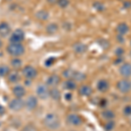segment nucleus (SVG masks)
Instances as JSON below:
<instances>
[{
	"instance_id": "obj_44",
	"label": "nucleus",
	"mask_w": 131,
	"mask_h": 131,
	"mask_svg": "<svg viewBox=\"0 0 131 131\" xmlns=\"http://www.w3.org/2000/svg\"><path fill=\"white\" fill-rule=\"evenodd\" d=\"M118 1H124V0H118Z\"/></svg>"
},
{
	"instance_id": "obj_32",
	"label": "nucleus",
	"mask_w": 131,
	"mask_h": 131,
	"mask_svg": "<svg viewBox=\"0 0 131 131\" xmlns=\"http://www.w3.org/2000/svg\"><path fill=\"white\" fill-rule=\"evenodd\" d=\"M123 115L128 117H131V105H127L123 108Z\"/></svg>"
},
{
	"instance_id": "obj_5",
	"label": "nucleus",
	"mask_w": 131,
	"mask_h": 131,
	"mask_svg": "<svg viewBox=\"0 0 131 131\" xmlns=\"http://www.w3.org/2000/svg\"><path fill=\"white\" fill-rule=\"evenodd\" d=\"M25 31L22 29H17L10 35V43H21L25 39Z\"/></svg>"
},
{
	"instance_id": "obj_34",
	"label": "nucleus",
	"mask_w": 131,
	"mask_h": 131,
	"mask_svg": "<svg viewBox=\"0 0 131 131\" xmlns=\"http://www.w3.org/2000/svg\"><path fill=\"white\" fill-rule=\"evenodd\" d=\"M115 39L119 44H123L124 42H125V38H124L122 35H120V34H116Z\"/></svg>"
},
{
	"instance_id": "obj_9",
	"label": "nucleus",
	"mask_w": 131,
	"mask_h": 131,
	"mask_svg": "<svg viewBox=\"0 0 131 131\" xmlns=\"http://www.w3.org/2000/svg\"><path fill=\"white\" fill-rule=\"evenodd\" d=\"M22 73L26 79L31 80L33 78H35L36 75H37V70H36L34 67H31V66H26V67H25L23 68Z\"/></svg>"
},
{
	"instance_id": "obj_13",
	"label": "nucleus",
	"mask_w": 131,
	"mask_h": 131,
	"mask_svg": "<svg viewBox=\"0 0 131 131\" xmlns=\"http://www.w3.org/2000/svg\"><path fill=\"white\" fill-rule=\"evenodd\" d=\"M96 88L98 91H100L101 93H106L108 91L109 88H110V84L109 82L105 79H101L100 81H98L97 82Z\"/></svg>"
},
{
	"instance_id": "obj_42",
	"label": "nucleus",
	"mask_w": 131,
	"mask_h": 131,
	"mask_svg": "<svg viewBox=\"0 0 131 131\" xmlns=\"http://www.w3.org/2000/svg\"><path fill=\"white\" fill-rule=\"evenodd\" d=\"M2 45H3V42H2V40L0 39V47L2 46Z\"/></svg>"
},
{
	"instance_id": "obj_14",
	"label": "nucleus",
	"mask_w": 131,
	"mask_h": 131,
	"mask_svg": "<svg viewBox=\"0 0 131 131\" xmlns=\"http://www.w3.org/2000/svg\"><path fill=\"white\" fill-rule=\"evenodd\" d=\"M60 77L57 74H52L46 80V86H52V88H55L60 84Z\"/></svg>"
},
{
	"instance_id": "obj_36",
	"label": "nucleus",
	"mask_w": 131,
	"mask_h": 131,
	"mask_svg": "<svg viewBox=\"0 0 131 131\" xmlns=\"http://www.w3.org/2000/svg\"><path fill=\"white\" fill-rule=\"evenodd\" d=\"M22 131H36V128L31 124H29V125L25 126Z\"/></svg>"
},
{
	"instance_id": "obj_20",
	"label": "nucleus",
	"mask_w": 131,
	"mask_h": 131,
	"mask_svg": "<svg viewBox=\"0 0 131 131\" xmlns=\"http://www.w3.org/2000/svg\"><path fill=\"white\" fill-rule=\"evenodd\" d=\"M20 80V75L18 72H12L9 73L8 74V81L12 83H16V82L19 81Z\"/></svg>"
},
{
	"instance_id": "obj_43",
	"label": "nucleus",
	"mask_w": 131,
	"mask_h": 131,
	"mask_svg": "<svg viewBox=\"0 0 131 131\" xmlns=\"http://www.w3.org/2000/svg\"><path fill=\"white\" fill-rule=\"evenodd\" d=\"M129 56L131 57V51H130V52H129Z\"/></svg>"
},
{
	"instance_id": "obj_17",
	"label": "nucleus",
	"mask_w": 131,
	"mask_h": 131,
	"mask_svg": "<svg viewBox=\"0 0 131 131\" xmlns=\"http://www.w3.org/2000/svg\"><path fill=\"white\" fill-rule=\"evenodd\" d=\"M79 94H81V96L88 97L93 94V89H92V88L88 85H82L80 86V88H79Z\"/></svg>"
},
{
	"instance_id": "obj_28",
	"label": "nucleus",
	"mask_w": 131,
	"mask_h": 131,
	"mask_svg": "<svg viewBox=\"0 0 131 131\" xmlns=\"http://www.w3.org/2000/svg\"><path fill=\"white\" fill-rule=\"evenodd\" d=\"M10 65L12 66V67L13 68H16V69H18L21 67V66H22V60H20V59H12V61H10Z\"/></svg>"
},
{
	"instance_id": "obj_29",
	"label": "nucleus",
	"mask_w": 131,
	"mask_h": 131,
	"mask_svg": "<svg viewBox=\"0 0 131 131\" xmlns=\"http://www.w3.org/2000/svg\"><path fill=\"white\" fill-rule=\"evenodd\" d=\"M58 25L56 24H54V23H52V24L48 25L47 26H46V31H47V32L49 33H55L57 31H58Z\"/></svg>"
},
{
	"instance_id": "obj_4",
	"label": "nucleus",
	"mask_w": 131,
	"mask_h": 131,
	"mask_svg": "<svg viewBox=\"0 0 131 131\" xmlns=\"http://www.w3.org/2000/svg\"><path fill=\"white\" fill-rule=\"evenodd\" d=\"M116 88L122 94H128L131 91V81L128 79H122L116 83Z\"/></svg>"
},
{
	"instance_id": "obj_15",
	"label": "nucleus",
	"mask_w": 131,
	"mask_h": 131,
	"mask_svg": "<svg viewBox=\"0 0 131 131\" xmlns=\"http://www.w3.org/2000/svg\"><path fill=\"white\" fill-rule=\"evenodd\" d=\"M73 51H74L75 53L82 54V53H85L86 51H88V46L86 45H85L84 43H81V42H77V43L73 44Z\"/></svg>"
},
{
	"instance_id": "obj_18",
	"label": "nucleus",
	"mask_w": 131,
	"mask_h": 131,
	"mask_svg": "<svg viewBox=\"0 0 131 131\" xmlns=\"http://www.w3.org/2000/svg\"><path fill=\"white\" fill-rule=\"evenodd\" d=\"M12 93L15 95L17 98H22L23 96L25 95V88L23 86L18 85L15 86L13 88H12Z\"/></svg>"
},
{
	"instance_id": "obj_41",
	"label": "nucleus",
	"mask_w": 131,
	"mask_h": 131,
	"mask_svg": "<svg viewBox=\"0 0 131 131\" xmlns=\"http://www.w3.org/2000/svg\"><path fill=\"white\" fill-rule=\"evenodd\" d=\"M48 1H49L50 3L53 4V3H56V2H57V0H48Z\"/></svg>"
},
{
	"instance_id": "obj_39",
	"label": "nucleus",
	"mask_w": 131,
	"mask_h": 131,
	"mask_svg": "<svg viewBox=\"0 0 131 131\" xmlns=\"http://www.w3.org/2000/svg\"><path fill=\"white\" fill-rule=\"evenodd\" d=\"M72 97H73V94H72L71 93H67V94H65V99L67 101H71Z\"/></svg>"
},
{
	"instance_id": "obj_37",
	"label": "nucleus",
	"mask_w": 131,
	"mask_h": 131,
	"mask_svg": "<svg viewBox=\"0 0 131 131\" xmlns=\"http://www.w3.org/2000/svg\"><path fill=\"white\" fill-rule=\"evenodd\" d=\"M107 105V99H101L100 101V102H99V106L101 107H102V108H104V107H106Z\"/></svg>"
},
{
	"instance_id": "obj_35",
	"label": "nucleus",
	"mask_w": 131,
	"mask_h": 131,
	"mask_svg": "<svg viewBox=\"0 0 131 131\" xmlns=\"http://www.w3.org/2000/svg\"><path fill=\"white\" fill-rule=\"evenodd\" d=\"M55 62V58H53V57H51V58H48L47 60H46L45 64L46 67H51L53 63Z\"/></svg>"
},
{
	"instance_id": "obj_45",
	"label": "nucleus",
	"mask_w": 131,
	"mask_h": 131,
	"mask_svg": "<svg viewBox=\"0 0 131 131\" xmlns=\"http://www.w3.org/2000/svg\"><path fill=\"white\" fill-rule=\"evenodd\" d=\"M130 46H131V40H130Z\"/></svg>"
},
{
	"instance_id": "obj_6",
	"label": "nucleus",
	"mask_w": 131,
	"mask_h": 131,
	"mask_svg": "<svg viewBox=\"0 0 131 131\" xmlns=\"http://www.w3.org/2000/svg\"><path fill=\"white\" fill-rule=\"evenodd\" d=\"M25 107V101L22 98H16L10 101L9 103V107L13 111H19Z\"/></svg>"
},
{
	"instance_id": "obj_40",
	"label": "nucleus",
	"mask_w": 131,
	"mask_h": 131,
	"mask_svg": "<svg viewBox=\"0 0 131 131\" xmlns=\"http://www.w3.org/2000/svg\"><path fill=\"white\" fill-rule=\"evenodd\" d=\"M5 107H4L3 106H1V105H0V115H4V114H5Z\"/></svg>"
},
{
	"instance_id": "obj_3",
	"label": "nucleus",
	"mask_w": 131,
	"mask_h": 131,
	"mask_svg": "<svg viewBox=\"0 0 131 131\" xmlns=\"http://www.w3.org/2000/svg\"><path fill=\"white\" fill-rule=\"evenodd\" d=\"M25 47L21 43H10L7 46V52L10 55L18 57L25 53Z\"/></svg>"
},
{
	"instance_id": "obj_21",
	"label": "nucleus",
	"mask_w": 131,
	"mask_h": 131,
	"mask_svg": "<svg viewBox=\"0 0 131 131\" xmlns=\"http://www.w3.org/2000/svg\"><path fill=\"white\" fill-rule=\"evenodd\" d=\"M97 43L103 50H107L110 47V42L106 39H103V38H100L99 39H97Z\"/></svg>"
},
{
	"instance_id": "obj_12",
	"label": "nucleus",
	"mask_w": 131,
	"mask_h": 131,
	"mask_svg": "<svg viewBox=\"0 0 131 131\" xmlns=\"http://www.w3.org/2000/svg\"><path fill=\"white\" fill-rule=\"evenodd\" d=\"M38 105V100L35 96H29L28 98L26 99L25 102V106L28 110H33L37 107Z\"/></svg>"
},
{
	"instance_id": "obj_1",
	"label": "nucleus",
	"mask_w": 131,
	"mask_h": 131,
	"mask_svg": "<svg viewBox=\"0 0 131 131\" xmlns=\"http://www.w3.org/2000/svg\"><path fill=\"white\" fill-rule=\"evenodd\" d=\"M44 124L47 128L51 130L58 129L60 126V120L55 114H47L44 119Z\"/></svg>"
},
{
	"instance_id": "obj_27",
	"label": "nucleus",
	"mask_w": 131,
	"mask_h": 131,
	"mask_svg": "<svg viewBox=\"0 0 131 131\" xmlns=\"http://www.w3.org/2000/svg\"><path fill=\"white\" fill-rule=\"evenodd\" d=\"M9 73H10V68L8 66H6V65L0 66V76H1V77H4V76L9 74Z\"/></svg>"
},
{
	"instance_id": "obj_8",
	"label": "nucleus",
	"mask_w": 131,
	"mask_h": 131,
	"mask_svg": "<svg viewBox=\"0 0 131 131\" xmlns=\"http://www.w3.org/2000/svg\"><path fill=\"white\" fill-rule=\"evenodd\" d=\"M67 122L73 126H79L82 123V118L77 114H70L67 116Z\"/></svg>"
},
{
	"instance_id": "obj_25",
	"label": "nucleus",
	"mask_w": 131,
	"mask_h": 131,
	"mask_svg": "<svg viewBox=\"0 0 131 131\" xmlns=\"http://www.w3.org/2000/svg\"><path fill=\"white\" fill-rule=\"evenodd\" d=\"M93 7H94L97 12H104V10H106V6L104 5V4L99 1L94 2V3L93 4Z\"/></svg>"
},
{
	"instance_id": "obj_24",
	"label": "nucleus",
	"mask_w": 131,
	"mask_h": 131,
	"mask_svg": "<svg viewBox=\"0 0 131 131\" xmlns=\"http://www.w3.org/2000/svg\"><path fill=\"white\" fill-rule=\"evenodd\" d=\"M36 17H37V18H39L40 20H46L49 18V13L46 10H40L36 13Z\"/></svg>"
},
{
	"instance_id": "obj_26",
	"label": "nucleus",
	"mask_w": 131,
	"mask_h": 131,
	"mask_svg": "<svg viewBox=\"0 0 131 131\" xmlns=\"http://www.w3.org/2000/svg\"><path fill=\"white\" fill-rule=\"evenodd\" d=\"M115 122L114 120H109L104 125V129L105 131H112L115 128Z\"/></svg>"
},
{
	"instance_id": "obj_31",
	"label": "nucleus",
	"mask_w": 131,
	"mask_h": 131,
	"mask_svg": "<svg viewBox=\"0 0 131 131\" xmlns=\"http://www.w3.org/2000/svg\"><path fill=\"white\" fill-rule=\"evenodd\" d=\"M124 52H125V50H124V48L122 47V46H118L115 50V54L117 57H122L124 54Z\"/></svg>"
},
{
	"instance_id": "obj_11",
	"label": "nucleus",
	"mask_w": 131,
	"mask_h": 131,
	"mask_svg": "<svg viewBox=\"0 0 131 131\" xmlns=\"http://www.w3.org/2000/svg\"><path fill=\"white\" fill-rule=\"evenodd\" d=\"M129 26L125 22H122V23H119L115 27V31L117 32V34H120V35H126L129 32Z\"/></svg>"
},
{
	"instance_id": "obj_19",
	"label": "nucleus",
	"mask_w": 131,
	"mask_h": 131,
	"mask_svg": "<svg viewBox=\"0 0 131 131\" xmlns=\"http://www.w3.org/2000/svg\"><path fill=\"white\" fill-rule=\"evenodd\" d=\"M64 88L67 90H74L77 88V84H76V81H73V80H67L64 82Z\"/></svg>"
},
{
	"instance_id": "obj_30",
	"label": "nucleus",
	"mask_w": 131,
	"mask_h": 131,
	"mask_svg": "<svg viewBox=\"0 0 131 131\" xmlns=\"http://www.w3.org/2000/svg\"><path fill=\"white\" fill-rule=\"evenodd\" d=\"M57 4L61 8H67L69 5V0H57Z\"/></svg>"
},
{
	"instance_id": "obj_7",
	"label": "nucleus",
	"mask_w": 131,
	"mask_h": 131,
	"mask_svg": "<svg viewBox=\"0 0 131 131\" xmlns=\"http://www.w3.org/2000/svg\"><path fill=\"white\" fill-rule=\"evenodd\" d=\"M119 73L125 79L131 77V63L126 62L122 64L119 68Z\"/></svg>"
},
{
	"instance_id": "obj_38",
	"label": "nucleus",
	"mask_w": 131,
	"mask_h": 131,
	"mask_svg": "<svg viewBox=\"0 0 131 131\" xmlns=\"http://www.w3.org/2000/svg\"><path fill=\"white\" fill-rule=\"evenodd\" d=\"M123 62V58L122 57H117L115 59V60L114 61V64L115 65H121Z\"/></svg>"
},
{
	"instance_id": "obj_33",
	"label": "nucleus",
	"mask_w": 131,
	"mask_h": 131,
	"mask_svg": "<svg viewBox=\"0 0 131 131\" xmlns=\"http://www.w3.org/2000/svg\"><path fill=\"white\" fill-rule=\"evenodd\" d=\"M122 8L126 10H128L131 8V1L130 0H124L122 3Z\"/></svg>"
},
{
	"instance_id": "obj_16",
	"label": "nucleus",
	"mask_w": 131,
	"mask_h": 131,
	"mask_svg": "<svg viewBox=\"0 0 131 131\" xmlns=\"http://www.w3.org/2000/svg\"><path fill=\"white\" fill-rule=\"evenodd\" d=\"M10 26L6 22L0 23V36L3 38L7 37L10 33Z\"/></svg>"
},
{
	"instance_id": "obj_22",
	"label": "nucleus",
	"mask_w": 131,
	"mask_h": 131,
	"mask_svg": "<svg viewBox=\"0 0 131 131\" xmlns=\"http://www.w3.org/2000/svg\"><path fill=\"white\" fill-rule=\"evenodd\" d=\"M101 116H102L104 119L109 121V120L115 119V112L112 111V110H104V111L101 112Z\"/></svg>"
},
{
	"instance_id": "obj_10",
	"label": "nucleus",
	"mask_w": 131,
	"mask_h": 131,
	"mask_svg": "<svg viewBox=\"0 0 131 131\" xmlns=\"http://www.w3.org/2000/svg\"><path fill=\"white\" fill-rule=\"evenodd\" d=\"M37 95L40 99H47L49 97V89L46 85H39L37 88Z\"/></svg>"
},
{
	"instance_id": "obj_23",
	"label": "nucleus",
	"mask_w": 131,
	"mask_h": 131,
	"mask_svg": "<svg viewBox=\"0 0 131 131\" xmlns=\"http://www.w3.org/2000/svg\"><path fill=\"white\" fill-rule=\"evenodd\" d=\"M49 95L52 97L53 100L58 101L60 99L61 94H60V92L59 91V89H57L56 88H52V89L49 90Z\"/></svg>"
},
{
	"instance_id": "obj_2",
	"label": "nucleus",
	"mask_w": 131,
	"mask_h": 131,
	"mask_svg": "<svg viewBox=\"0 0 131 131\" xmlns=\"http://www.w3.org/2000/svg\"><path fill=\"white\" fill-rule=\"evenodd\" d=\"M63 76L67 80H73L74 81H82L86 78V75L82 72L75 71L73 69L67 68L63 72Z\"/></svg>"
}]
</instances>
